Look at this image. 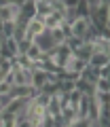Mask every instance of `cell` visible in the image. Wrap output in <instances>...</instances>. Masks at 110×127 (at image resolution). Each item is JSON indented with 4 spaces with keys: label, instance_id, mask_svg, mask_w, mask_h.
<instances>
[{
    "label": "cell",
    "instance_id": "cell-1",
    "mask_svg": "<svg viewBox=\"0 0 110 127\" xmlns=\"http://www.w3.org/2000/svg\"><path fill=\"white\" fill-rule=\"evenodd\" d=\"M70 26V34L76 38H82L85 40V36H87V32L91 30V19L87 17V15H78L76 19H74L72 23H68Z\"/></svg>",
    "mask_w": 110,
    "mask_h": 127
},
{
    "label": "cell",
    "instance_id": "cell-2",
    "mask_svg": "<svg viewBox=\"0 0 110 127\" xmlns=\"http://www.w3.org/2000/svg\"><path fill=\"white\" fill-rule=\"evenodd\" d=\"M53 78H57V76L45 72L42 68H34V70H32V89H34V91H40L42 87H45L49 81H53Z\"/></svg>",
    "mask_w": 110,
    "mask_h": 127
},
{
    "label": "cell",
    "instance_id": "cell-3",
    "mask_svg": "<svg viewBox=\"0 0 110 127\" xmlns=\"http://www.w3.org/2000/svg\"><path fill=\"white\" fill-rule=\"evenodd\" d=\"M108 64H110V55L106 53V51H93V53L89 55V59H87V66L93 68V70H102V68H106Z\"/></svg>",
    "mask_w": 110,
    "mask_h": 127
},
{
    "label": "cell",
    "instance_id": "cell-4",
    "mask_svg": "<svg viewBox=\"0 0 110 127\" xmlns=\"http://www.w3.org/2000/svg\"><path fill=\"white\" fill-rule=\"evenodd\" d=\"M42 30H45V21H42V17H36V15H34L32 19H28V21H26V34H28L30 40H34L38 34H42Z\"/></svg>",
    "mask_w": 110,
    "mask_h": 127
},
{
    "label": "cell",
    "instance_id": "cell-5",
    "mask_svg": "<svg viewBox=\"0 0 110 127\" xmlns=\"http://www.w3.org/2000/svg\"><path fill=\"white\" fill-rule=\"evenodd\" d=\"M13 87H32V70L13 68Z\"/></svg>",
    "mask_w": 110,
    "mask_h": 127
},
{
    "label": "cell",
    "instance_id": "cell-6",
    "mask_svg": "<svg viewBox=\"0 0 110 127\" xmlns=\"http://www.w3.org/2000/svg\"><path fill=\"white\" fill-rule=\"evenodd\" d=\"M42 21H45L47 30H55V28H59L61 23H64V11H53L51 15L42 17Z\"/></svg>",
    "mask_w": 110,
    "mask_h": 127
},
{
    "label": "cell",
    "instance_id": "cell-7",
    "mask_svg": "<svg viewBox=\"0 0 110 127\" xmlns=\"http://www.w3.org/2000/svg\"><path fill=\"white\" fill-rule=\"evenodd\" d=\"M23 55H26V57L30 59L32 64H36L38 59H42V57H45V53H42V51L38 49V47L34 45V42H30V45H28V49H26V53H23Z\"/></svg>",
    "mask_w": 110,
    "mask_h": 127
}]
</instances>
